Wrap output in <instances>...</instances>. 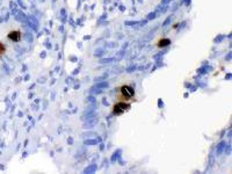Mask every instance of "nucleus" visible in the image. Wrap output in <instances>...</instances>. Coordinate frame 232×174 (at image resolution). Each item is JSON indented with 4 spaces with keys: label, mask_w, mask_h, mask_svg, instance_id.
I'll return each mask as SVG.
<instances>
[{
    "label": "nucleus",
    "mask_w": 232,
    "mask_h": 174,
    "mask_svg": "<svg viewBox=\"0 0 232 174\" xmlns=\"http://www.w3.org/2000/svg\"><path fill=\"white\" fill-rule=\"evenodd\" d=\"M130 107H131L130 102H127V101H117L115 105L113 106V114L116 116L122 115V114L127 113L130 109Z\"/></svg>",
    "instance_id": "2"
},
{
    "label": "nucleus",
    "mask_w": 232,
    "mask_h": 174,
    "mask_svg": "<svg viewBox=\"0 0 232 174\" xmlns=\"http://www.w3.org/2000/svg\"><path fill=\"white\" fill-rule=\"evenodd\" d=\"M170 44H171V39H160L157 42L158 48H165V47H168Z\"/></svg>",
    "instance_id": "4"
},
{
    "label": "nucleus",
    "mask_w": 232,
    "mask_h": 174,
    "mask_svg": "<svg viewBox=\"0 0 232 174\" xmlns=\"http://www.w3.org/2000/svg\"><path fill=\"white\" fill-rule=\"evenodd\" d=\"M5 52H6V47H5V44H2V43L0 42V54L4 55Z\"/></svg>",
    "instance_id": "5"
},
{
    "label": "nucleus",
    "mask_w": 232,
    "mask_h": 174,
    "mask_svg": "<svg viewBox=\"0 0 232 174\" xmlns=\"http://www.w3.org/2000/svg\"><path fill=\"white\" fill-rule=\"evenodd\" d=\"M1 56H2V55H1V54H0V58H1Z\"/></svg>",
    "instance_id": "6"
},
{
    "label": "nucleus",
    "mask_w": 232,
    "mask_h": 174,
    "mask_svg": "<svg viewBox=\"0 0 232 174\" xmlns=\"http://www.w3.org/2000/svg\"><path fill=\"white\" fill-rule=\"evenodd\" d=\"M135 97V88L131 85L124 84L116 88V99L117 101H127L131 102Z\"/></svg>",
    "instance_id": "1"
},
{
    "label": "nucleus",
    "mask_w": 232,
    "mask_h": 174,
    "mask_svg": "<svg viewBox=\"0 0 232 174\" xmlns=\"http://www.w3.org/2000/svg\"><path fill=\"white\" fill-rule=\"evenodd\" d=\"M7 37L13 42H20L21 41V32L20 30H12L7 34Z\"/></svg>",
    "instance_id": "3"
}]
</instances>
